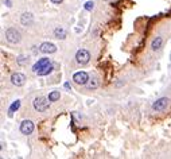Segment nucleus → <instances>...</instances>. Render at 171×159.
I'll use <instances>...</instances> for the list:
<instances>
[{
	"label": "nucleus",
	"mask_w": 171,
	"mask_h": 159,
	"mask_svg": "<svg viewBox=\"0 0 171 159\" xmlns=\"http://www.w3.org/2000/svg\"><path fill=\"white\" fill-rule=\"evenodd\" d=\"M32 105H34V109L38 112H46L50 106V100L49 97H43V96H39V97H35L32 101Z\"/></svg>",
	"instance_id": "1"
},
{
	"label": "nucleus",
	"mask_w": 171,
	"mask_h": 159,
	"mask_svg": "<svg viewBox=\"0 0 171 159\" xmlns=\"http://www.w3.org/2000/svg\"><path fill=\"white\" fill-rule=\"evenodd\" d=\"M6 39L10 43H18V42H20L22 36H20V33L16 28H8L6 31Z\"/></svg>",
	"instance_id": "2"
},
{
	"label": "nucleus",
	"mask_w": 171,
	"mask_h": 159,
	"mask_svg": "<svg viewBox=\"0 0 171 159\" xmlns=\"http://www.w3.org/2000/svg\"><path fill=\"white\" fill-rule=\"evenodd\" d=\"M90 59V54L88 50H85V49H81V50L77 51L76 54V62L80 65H86L88 62H89Z\"/></svg>",
	"instance_id": "3"
},
{
	"label": "nucleus",
	"mask_w": 171,
	"mask_h": 159,
	"mask_svg": "<svg viewBox=\"0 0 171 159\" xmlns=\"http://www.w3.org/2000/svg\"><path fill=\"white\" fill-rule=\"evenodd\" d=\"M168 104H170V98L160 97V98H158L154 104H152V109L156 111V112H162V111H164V109L167 108Z\"/></svg>",
	"instance_id": "4"
},
{
	"label": "nucleus",
	"mask_w": 171,
	"mask_h": 159,
	"mask_svg": "<svg viewBox=\"0 0 171 159\" xmlns=\"http://www.w3.org/2000/svg\"><path fill=\"white\" fill-rule=\"evenodd\" d=\"M73 80L77 85H85L89 81V75H88L86 72H77V73H74Z\"/></svg>",
	"instance_id": "5"
},
{
	"label": "nucleus",
	"mask_w": 171,
	"mask_h": 159,
	"mask_svg": "<svg viewBox=\"0 0 171 159\" xmlns=\"http://www.w3.org/2000/svg\"><path fill=\"white\" fill-rule=\"evenodd\" d=\"M11 82L15 87H23L26 84V75L22 73H14L11 75Z\"/></svg>",
	"instance_id": "6"
},
{
	"label": "nucleus",
	"mask_w": 171,
	"mask_h": 159,
	"mask_svg": "<svg viewBox=\"0 0 171 159\" xmlns=\"http://www.w3.org/2000/svg\"><path fill=\"white\" fill-rule=\"evenodd\" d=\"M34 131V123L31 120H23L20 123V132L24 135H30Z\"/></svg>",
	"instance_id": "7"
},
{
	"label": "nucleus",
	"mask_w": 171,
	"mask_h": 159,
	"mask_svg": "<svg viewBox=\"0 0 171 159\" xmlns=\"http://www.w3.org/2000/svg\"><path fill=\"white\" fill-rule=\"evenodd\" d=\"M39 50L42 51V53L45 54H51V53H55L57 51V47L54 43H50V42H43L42 45H41Z\"/></svg>",
	"instance_id": "8"
},
{
	"label": "nucleus",
	"mask_w": 171,
	"mask_h": 159,
	"mask_svg": "<svg viewBox=\"0 0 171 159\" xmlns=\"http://www.w3.org/2000/svg\"><path fill=\"white\" fill-rule=\"evenodd\" d=\"M49 64H51L49 58H41L39 61H38L37 64L32 66V72H34V73H38L41 69H42V67H45L46 65H49Z\"/></svg>",
	"instance_id": "9"
},
{
	"label": "nucleus",
	"mask_w": 171,
	"mask_h": 159,
	"mask_svg": "<svg viewBox=\"0 0 171 159\" xmlns=\"http://www.w3.org/2000/svg\"><path fill=\"white\" fill-rule=\"evenodd\" d=\"M32 20H34V16H32V14H30V12L23 14L22 18H20V23H22L23 26H30L31 23H32Z\"/></svg>",
	"instance_id": "10"
},
{
	"label": "nucleus",
	"mask_w": 171,
	"mask_h": 159,
	"mask_svg": "<svg viewBox=\"0 0 171 159\" xmlns=\"http://www.w3.org/2000/svg\"><path fill=\"white\" fill-rule=\"evenodd\" d=\"M162 45H163V38L162 36H156L151 43V49L154 51H156V50H159V49L162 47Z\"/></svg>",
	"instance_id": "11"
},
{
	"label": "nucleus",
	"mask_w": 171,
	"mask_h": 159,
	"mask_svg": "<svg viewBox=\"0 0 171 159\" xmlns=\"http://www.w3.org/2000/svg\"><path fill=\"white\" fill-rule=\"evenodd\" d=\"M51 72H53V64H49V65H46L45 67H42V69H41L39 72L37 73V74H38V75H41V77H43V75L50 74Z\"/></svg>",
	"instance_id": "12"
},
{
	"label": "nucleus",
	"mask_w": 171,
	"mask_h": 159,
	"mask_svg": "<svg viewBox=\"0 0 171 159\" xmlns=\"http://www.w3.org/2000/svg\"><path fill=\"white\" fill-rule=\"evenodd\" d=\"M86 87H88V89H89V90H94V89H97V88H98V80H97L96 77L89 78V81L86 82Z\"/></svg>",
	"instance_id": "13"
},
{
	"label": "nucleus",
	"mask_w": 171,
	"mask_h": 159,
	"mask_svg": "<svg viewBox=\"0 0 171 159\" xmlns=\"http://www.w3.org/2000/svg\"><path fill=\"white\" fill-rule=\"evenodd\" d=\"M54 36L58 38V39H65L66 38V31H65L62 27H57L55 30H54Z\"/></svg>",
	"instance_id": "14"
},
{
	"label": "nucleus",
	"mask_w": 171,
	"mask_h": 159,
	"mask_svg": "<svg viewBox=\"0 0 171 159\" xmlns=\"http://www.w3.org/2000/svg\"><path fill=\"white\" fill-rule=\"evenodd\" d=\"M19 106H20V101L19 100H16V101H14V103L11 104V106H10V116H12V113L14 112H16L18 109H19Z\"/></svg>",
	"instance_id": "15"
},
{
	"label": "nucleus",
	"mask_w": 171,
	"mask_h": 159,
	"mask_svg": "<svg viewBox=\"0 0 171 159\" xmlns=\"http://www.w3.org/2000/svg\"><path fill=\"white\" fill-rule=\"evenodd\" d=\"M59 97H61V95H59L58 90H53V92L49 95V100H50L51 103H54V101H58Z\"/></svg>",
	"instance_id": "16"
},
{
	"label": "nucleus",
	"mask_w": 171,
	"mask_h": 159,
	"mask_svg": "<svg viewBox=\"0 0 171 159\" xmlns=\"http://www.w3.org/2000/svg\"><path fill=\"white\" fill-rule=\"evenodd\" d=\"M18 64L19 65H27L28 64V55H19L18 57Z\"/></svg>",
	"instance_id": "17"
},
{
	"label": "nucleus",
	"mask_w": 171,
	"mask_h": 159,
	"mask_svg": "<svg viewBox=\"0 0 171 159\" xmlns=\"http://www.w3.org/2000/svg\"><path fill=\"white\" fill-rule=\"evenodd\" d=\"M84 8L86 10V11H92V10L94 8V3H93V1H86L85 6H84Z\"/></svg>",
	"instance_id": "18"
},
{
	"label": "nucleus",
	"mask_w": 171,
	"mask_h": 159,
	"mask_svg": "<svg viewBox=\"0 0 171 159\" xmlns=\"http://www.w3.org/2000/svg\"><path fill=\"white\" fill-rule=\"evenodd\" d=\"M50 1H51L53 4H61L63 0H50Z\"/></svg>",
	"instance_id": "19"
},
{
	"label": "nucleus",
	"mask_w": 171,
	"mask_h": 159,
	"mask_svg": "<svg viewBox=\"0 0 171 159\" xmlns=\"http://www.w3.org/2000/svg\"><path fill=\"white\" fill-rule=\"evenodd\" d=\"M65 88L69 90V89H70V84H69V82H65Z\"/></svg>",
	"instance_id": "20"
},
{
	"label": "nucleus",
	"mask_w": 171,
	"mask_h": 159,
	"mask_svg": "<svg viewBox=\"0 0 171 159\" xmlns=\"http://www.w3.org/2000/svg\"><path fill=\"white\" fill-rule=\"evenodd\" d=\"M6 4H7V6H8V7H11V6H12V4H11V0H7V1H6Z\"/></svg>",
	"instance_id": "21"
},
{
	"label": "nucleus",
	"mask_w": 171,
	"mask_h": 159,
	"mask_svg": "<svg viewBox=\"0 0 171 159\" xmlns=\"http://www.w3.org/2000/svg\"><path fill=\"white\" fill-rule=\"evenodd\" d=\"M105 1H107V0H105Z\"/></svg>",
	"instance_id": "22"
}]
</instances>
